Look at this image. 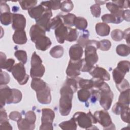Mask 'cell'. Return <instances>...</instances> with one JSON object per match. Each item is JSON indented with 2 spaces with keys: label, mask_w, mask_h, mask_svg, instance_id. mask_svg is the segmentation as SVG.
Masks as SVG:
<instances>
[{
  "label": "cell",
  "mask_w": 130,
  "mask_h": 130,
  "mask_svg": "<svg viewBox=\"0 0 130 130\" xmlns=\"http://www.w3.org/2000/svg\"><path fill=\"white\" fill-rule=\"evenodd\" d=\"M31 40L35 43L36 48L45 51L51 45L50 39L46 36V31L37 24L33 25L29 31Z\"/></svg>",
  "instance_id": "6da1fadb"
},
{
  "label": "cell",
  "mask_w": 130,
  "mask_h": 130,
  "mask_svg": "<svg viewBox=\"0 0 130 130\" xmlns=\"http://www.w3.org/2000/svg\"><path fill=\"white\" fill-rule=\"evenodd\" d=\"M74 91L73 88L66 82L60 88L59 100V112L62 116H67L70 113L72 107V99Z\"/></svg>",
  "instance_id": "7a4b0ae2"
},
{
  "label": "cell",
  "mask_w": 130,
  "mask_h": 130,
  "mask_svg": "<svg viewBox=\"0 0 130 130\" xmlns=\"http://www.w3.org/2000/svg\"><path fill=\"white\" fill-rule=\"evenodd\" d=\"M85 48V58L82 59L81 71L89 72L98 61L97 49L91 45H87Z\"/></svg>",
  "instance_id": "3957f363"
},
{
  "label": "cell",
  "mask_w": 130,
  "mask_h": 130,
  "mask_svg": "<svg viewBox=\"0 0 130 130\" xmlns=\"http://www.w3.org/2000/svg\"><path fill=\"white\" fill-rule=\"evenodd\" d=\"M97 89L99 92L98 100L100 105L105 110H109L114 98L113 93L111 91L110 87L107 83L104 81Z\"/></svg>",
  "instance_id": "277c9868"
},
{
  "label": "cell",
  "mask_w": 130,
  "mask_h": 130,
  "mask_svg": "<svg viewBox=\"0 0 130 130\" xmlns=\"http://www.w3.org/2000/svg\"><path fill=\"white\" fill-rule=\"evenodd\" d=\"M73 117L80 127L86 129H91L93 126L92 123H96L98 122L94 115H92L90 111L87 113L82 112H76Z\"/></svg>",
  "instance_id": "5b68a950"
},
{
  "label": "cell",
  "mask_w": 130,
  "mask_h": 130,
  "mask_svg": "<svg viewBox=\"0 0 130 130\" xmlns=\"http://www.w3.org/2000/svg\"><path fill=\"white\" fill-rule=\"evenodd\" d=\"M45 72V67L42 64L40 57L34 52L31 58V69L30 76L32 78H41Z\"/></svg>",
  "instance_id": "8992f818"
},
{
  "label": "cell",
  "mask_w": 130,
  "mask_h": 130,
  "mask_svg": "<svg viewBox=\"0 0 130 130\" xmlns=\"http://www.w3.org/2000/svg\"><path fill=\"white\" fill-rule=\"evenodd\" d=\"M129 62L127 60L119 61L113 71V77L116 84L120 83L129 70Z\"/></svg>",
  "instance_id": "52a82bcc"
},
{
  "label": "cell",
  "mask_w": 130,
  "mask_h": 130,
  "mask_svg": "<svg viewBox=\"0 0 130 130\" xmlns=\"http://www.w3.org/2000/svg\"><path fill=\"white\" fill-rule=\"evenodd\" d=\"M24 64L21 62L16 63L14 66L11 73L14 78L20 85L25 84L29 79V76L26 74Z\"/></svg>",
  "instance_id": "ba28073f"
},
{
  "label": "cell",
  "mask_w": 130,
  "mask_h": 130,
  "mask_svg": "<svg viewBox=\"0 0 130 130\" xmlns=\"http://www.w3.org/2000/svg\"><path fill=\"white\" fill-rule=\"evenodd\" d=\"M94 116H95L97 122L103 127L104 129L115 128L114 124L112 123L111 117L106 110L96 111L94 114Z\"/></svg>",
  "instance_id": "9c48e42d"
},
{
  "label": "cell",
  "mask_w": 130,
  "mask_h": 130,
  "mask_svg": "<svg viewBox=\"0 0 130 130\" xmlns=\"http://www.w3.org/2000/svg\"><path fill=\"white\" fill-rule=\"evenodd\" d=\"M42 123L40 129H53L52 123L55 117L54 111L49 108H43L42 110Z\"/></svg>",
  "instance_id": "30bf717a"
},
{
  "label": "cell",
  "mask_w": 130,
  "mask_h": 130,
  "mask_svg": "<svg viewBox=\"0 0 130 130\" xmlns=\"http://www.w3.org/2000/svg\"><path fill=\"white\" fill-rule=\"evenodd\" d=\"M82 59L74 61L70 59L68 66L66 70V74L69 77L75 78L80 75V71L82 66Z\"/></svg>",
  "instance_id": "8fae6325"
},
{
  "label": "cell",
  "mask_w": 130,
  "mask_h": 130,
  "mask_svg": "<svg viewBox=\"0 0 130 130\" xmlns=\"http://www.w3.org/2000/svg\"><path fill=\"white\" fill-rule=\"evenodd\" d=\"M12 89L6 85H1L0 87L1 108H3L6 104H11L12 96Z\"/></svg>",
  "instance_id": "7c38bea8"
},
{
  "label": "cell",
  "mask_w": 130,
  "mask_h": 130,
  "mask_svg": "<svg viewBox=\"0 0 130 130\" xmlns=\"http://www.w3.org/2000/svg\"><path fill=\"white\" fill-rule=\"evenodd\" d=\"M52 16L51 9H47L43 15L37 20H36V24L39 25L46 31H49L50 18Z\"/></svg>",
  "instance_id": "4fadbf2b"
},
{
  "label": "cell",
  "mask_w": 130,
  "mask_h": 130,
  "mask_svg": "<svg viewBox=\"0 0 130 130\" xmlns=\"http://www.w3.org/2000/svg\"><path fill=\"white\" fill-rule=\"evenodd\" d=\"M89 73L93 78L99 79L103 81H108L110 79V75L109 73L102 67L93 66Z\"/></svg>",
  "instance_id": "5bb4252c"
},
{
  "label": "cell",
  "mask_w": 130,
  "mask_h": 130,
  "mask_svg": "<svg viewBox=\"0 0 130 130\" xmlns=\"http://www.w3.org/2000/svg\"><path fill=\"white\" fill-rule=\"evenodd\" d=\"M36 95L38 101L41 104H48L51 102L50 89L48 85L45 88L36 91Z\"/></svg>",
  "instance_id": "9a60e30c"
},
{
  "label": "cell",
  "mask_w": 130,
  "mask_h": 130,
  "mask_svg": "<svg viewBox=\"0 0 130 130\" xmlns=\"http://www.w3.org/2000/svg\"><path fill=\"white\" fill-rule=\"evenodd\" d=\"M26 26L25 17L22 14H13L12 27L15 30H24Z\"/></svg>",
  "instance_id": "2e32d148"
},
{
  "label": "cell",
  "mask_w": 130,
  "mask_h": 130,
  "mask_svg": "<svg viewBox=\"0 0 130 130\" xmlns=\"http://www.w3.org/2000/svg\"><path fill=\"white\" fill-rule=\"evenodd\" d=\"M68 27L63 23H61L54 29L55 35L57 42L60 44H63L66 39L68 34Z\"/></svg>",
  "instance_id": "e0dca14e"
},
{
  "label": "cell",
  "mask_w": 130,
  "mask_h": 130,
  "mask_svg": "<svg viewBox=\"0 0 130 130\" xmlns=\"http://www.w3.org/2000/svg\"><path fill=\"white\" fill-rule=\"evenodd\" d=\"M83 48L78 44H74L72 46L69 51L70 60L77 61L81 59L83 55Z\"/></svg>",
  "instance_id": "ac0fdd59"
},
{
  "label": "cell",
  "mask_w": 130,
  "mask_h": 130,
  "mask_svg": "<svg viewBox=\"0 0 130 130\" xmlns=\"http://www.w3.org/2000/svg\"><path fill=\"white\" fill-rule=\"evenodd\" d=\"M106 7L108 10L111 12V14L114 15L120 23L123 21L122 15L124 10L120 8L112 2L107 3L106 4Z\"/></svg>",
  "instance_id": "d6986e66"
},
{
  "label": "cell",
  "mask_w": 130,
  "mask_h": 130,
  "mask_svg": "<svg viewBox=\"0 0 130 130\" xmlns=\"http://www.w3.org/2000/svg\"><path fill=\"white\" fill-rule=\"evenodd\" d=\"M13 40L16 44L23 45L25 44L27 41L25 31L24 30H15L13 36Z\"/></svg>",
  "instance_id": "ffe728a7"
},
{
  "label": "cell",
  "mask_w": 130,
  "mask_h": 130,
  "mask_svg": "<svg viewBox=\"0 0 130 130\" xmlns=\"http://www.w3.org/2000/svg\"><path fill=\"white\" fill-rule=\"evenodd\" d=\"M96 34L100 36H108L110 31V27L104 22H99L95 25Z\"/></svg>",
  "instance_id": "44dd1931"
},
{
  "label": "cell",
  "mask_w": 130,
  "mask_h": 130,
  "mask_svg": "<svg viewBox=\"0 0 130 130\" xmlns=\"http://www.w3.org/2000/svg\"><path fill=\"white\" fill-rule=\"evenodd\" d=\"M18 129L20 130H32L35 128V123H31L25 118H21L17 121Z\"/></svg>",
  "instance_id": "7402d4cb"
},
{
  "label": "cell",
  "mask_w": 130,
  "mask_h": 130,
  "mask_svg": "<svg viewBox=\"0 0 130 130\" xmlns=\"http://www.w3.org/2000/svg\"><path fill=\"white\" fill-rule=\"evenodd\" d=\"M59 126L63 130H76L77 124L75 119L72 117L70 120L63 121L59 123Z\"/></svg>",
  "instance_id": "603a6c76"
},
{
  "label": "cell",
  "mask_w": 130,
  "mask_h": 130,
  "mask_svg": "<svg viewBox=\"0 0 130 130\" xmlns=\"http://www.w3.org/2000/svg\"><path fill=\"white\" fill-rule=\"evenodd\" d=\"M48 85L40 78H32L31 82V87L36 92L45 88Z\"/></svg>",
  "instance_id": "cb8c5ba5"
},
{
  "label": "cell",
  "mask_w": 130,
  "mask_h": 130,
  "mask_svg": "<svg viewBox=\"0 0 130 130\" xmlns=\"http://www.w3.org/2000/svg\"><path fill=\"white\" fill-rule=\"evenodd\" d=\"M60 16L62 18L63 24L66 26L68 27L74 26V22L76 17L74 14L69 13L66 15H61Z\"/></svg>",
  "instance_id": "d4e9b609"
},
{
  "label": "cell",
  "mask_w": 130,
  "mask_h": 130,
  "mask_svg": "<svg viewBox=\"0 0 130 130\" xmlns=\"http://www.w3.org/2000/svg\"><path fill=\"white\" fill-rule=\"evenodd\" d=\"M64 53L63 48L60 45L55 46L50 50V55L55 58H59L62 56Z\"/></svg>",
  "instance_id": "484cf974"
},
{
  "label": "cell",
  "mask_w": 130,
  "mask_h": 130,
  "mask_svg": "<svg viewBox=\"0 0 130 130\" xmlns=\"http://www.w3.org/2000/svg\"><path fill=\"white\" fill-rule=\"evenodd\" d=\"M87 21L86 19L82 17H76L74 22V26L78 29L83 30L87 26Z\"/></svg>",
  "instance_id": "4316f807"
},
{
  "label": "cell",
  "mask_w": 130,
  "mask_h": 130,
  "mask_svg": "<svg viewBox=\"0 0 130 130\" xmlns=\"http://www.w3.org/2000/svg\"><path fill=\"white\" fill-rule=\"evenodd\" d=\"M116 51L118 55L121 56H126L129 54L130 48L125 44H120L116 47Z\"/></svg>",
  "instance_id": "83f0119b"
},
{
  "label": "cell",
  "mask_w": 130,
  "mask_h": 130,
  "mask_svg": "<svg viewBox=\"0 0 130 130\" xmlns=\"http://www.w3.org/2000/svg\"><path fill=\"white\" fill-rule=\"evenodd\" d=\"M77 95L80 101L82 102H86L90 97L91 92L89 89L81 88L80 90H78Z\"/></svg>",
  "instance_id": "f1b7e54d"
},
{
  "label": "cell",
  "mask_w": 130,
  "mask_h": 130,
  "mask_svg": "<svg viewBox=\"0 0 130 130\" xmlns=\"http://www.w3.org/2000/svg\"><path fill=\"white\" fill-rule=\"evenodd\" d=\"M118 102L126 106L129 104V88L121 92L118 98Z\"/></svg>",
  "instance_id": "f546056e"
},
{
  "label": "cell",
  "mask_w": 130,
  "mask_h": 130,
  "mask_svg": "<svg viewBox=\"0 0 130 130\" xmlns=\"http://www.w3.org/2000/svg\"><path fill=\"white\" fill-rule=\"evenodd\" d=\"M13 14L11 12L1 13L0 21L1 23L4 25H8L11 23L13 20Z\"/></svg>",
  "instance_id": "4dcf8cb0"
},
{
  "label": "cell",
  "mask_w": 130,
  "mask_h": 130,
  "mask_svg": "<svg viewBox=\"0 0 130 130\" xmlns=\"http://www.w3.org/2000/svg\"><path fill=\"white\" fill-rule=\"evenodd\" d=\"M78 85L81 88L91 89L93 88V81L92 79L87 80L81 78L78 81Z\"/></svg>",
  "instance_id": "1f68e13d"
},
{
  "label": "cell",
  "mask_w": 130,
  "mask_h": 130,
  "mask_svg": "<svg viewBox=\"0 0 130 130\" xmlns=\"http://www.w3.org/2000/svg\"><path fill=\"white\" fill-rule=\"evenodd\" d=\"M78 37V32L76 29L68 27V34L66 40L69 42H73L77 40Z\"/></svg>",
  "instance_id": "d6a6232c"
},
{
  "label": "cell",
  "mask_w": 130,
  "mask_h": 130,
  "mask_svg": "<svg viewBox=\"0 0 130 130\" xmlns=\"http://www.w3.org/2000/svg\"><path fill=\"white\" fill-rule=\"evenodd\" d=\"M15 56L22 63L25 64L26 63L27 56L25 51L23 50H17L15 52Z\"/></svg>",
  "instance_id": "836d02e7"
},
{
  "label": "cell",
  "mask_w": 130,
  "mask_h": 130,
  "mask_svg": "<svg viewBox=\"0 0 130 130\" xmlns=\"http://www.w3.org/2000/svg\"><path fill=\"white\" fill-rule=\"evenodd\" d=\"M89 36V31L87 30H84L82 34L79 37V39L78 40V44L80 45L82 47H85L86 44L88 42V37Z\"/></svg>",
  "instance_id": "e575fe53"
},
{
  "label": "cell",
  "mask_w": 130,
  "mask_h": 130,
  "mask_svg": "<svg viewBox=\"0 0 130 130\" xmlns=\"http://www.w3.org/2000/svg\"><path fill=\"white\" fill-rule=\"evenodd\" d=\"M18 2L22 9L28 10L35 6L37 3V1H19Z\"/></svg>",
  "instance_id": "d590c367"
},
{
  "label": "cell",
  "mask_w": 130,
  "mask_h": 130,
  "mask_svg": "<svg viewBox=\"0 0 130 130\" xmlns=\"http://www.w3.org/2000/svg\"><path fill=\"white\" fill-rule=\"evenodd\" d=\"M102 20L104 23H113L115 24L119 23L120 22L117 19V18L111 14H107L103 15L101 17Z\"/></svg>",
  "instance_id": "8d00e7d4"
},
{
  "label": "cell",
  "mask_w": 130,
  "mask_h": 130,
  "mask_svg": "<svg viewBox=\"0 0 130 130\" xmlns=\"http://www.w3.org/2000/svg\"><path fill=\"white\" fill-rule=\"evenodd\" d=\"M74 5L71 1H64L61 3L60 9L64 12H69L73 10Z\"/></svg>",
  "instance_id": "74e56055"
},
{
  "label": "cell",
  "mask_w": 130,
  "mask_h": 130,
  "mask_svg": "<svg viewBox=\"0 0 130 130\" xmlns=\"http://www.w3.org/2000/svg\"><path fill=\"white\" fill-rule=\"evenodd\" d=\"M12 96L11 99V104L18 103L21 101L22 99L21 92L17 89H12Z\"/></svg>",
  "instance_id": "f35d334b"
},
{
  "label": "cell",
  "mask_w": 130,
  "mask_h": 130,
  "mask_svg": "<svg viewBox=\"0 0 130 130\" xmlns=\"http://www.w3.org/2000/svg\"><path fill=\"white\" fill-rule=\"evenodd\" d=\"M112 39L115 41H120L123 39V33L120 29H114L111 34Z\"/></svg>",
  "instance_id": "ab89813d"
},
{
  "label": "cell",
  "mask_w": 130,
  "mask_h": 130,
  "mask_svg": "<svg viewBox=\"0 0 130 130\" xmlns=\"http://www.w3.org/2000/svg\"><path fill=\"white\" fill-rule=\"evenodd\" d=\"M61 23H63L62 18L60 16H56L53 18L51 19L50 21V29H55L58 25Z\"/></svg>",
  "instance_id": "60d3db41"
},
{
  "label": "cell",
  "mask_w": 130,
  "mask_h": 130,
  "mask_svg": "<svg viewBox=\"0 0 130 130\" xmlns=\"http://www.w3.org/2000/svg\"><path fill=\"white\" fill-rule=\"evenodd\" d=\"M111 47V42L107 39L102 40L99 41V48L102 51H107Z\"/></svg>",
  "instance_id": "b9f144b4"
},
{
  "label": "cell",
  "mask_w": 130,
  "mask_h": 130,
  "mask_svg": "<svg viewBox=\"0 0 130 130\" xmlns=\"http://www.w3.org/2000/svg\"><path fill=\"white\" fill-rule=\"evenodd\" d=\"M116 86L117 88L120 92L123 91L129 88V84L127 80L125 79H123L120 83L116 84Z\"/></svg>",
  "instance_id": "7bdbcfd3"
},
{
  "label": "cell",
  "mask_w": 130,
  "mask_h": 130,
  "mask_svg": "<svg viewBox=\"0 0 130 130\" xmlns=\"http://www.w3.org/2000/svg\"><path fill=\"white\" fill-rule=\"evenodd\" d=\"M129 106H126L122 111L120 114L121 115V119L125 122L129 123Z\"/></svg>",
  "instance_id": "ee69618b"
},
{
  "label": "cell",
  "mask_w": 130,
  "mask_h": 130,
  "mask_svg": "<svg viewBox=\"0 0 130 130\" xmlns=\"http://www.w3.org/2000/svg\"><path fill=\"white\" fill-rule=\"evenodd\" d=\"M10 80V75L6 72H3L1 70V79L0 85H6L7 84Z\"/></svg>",
  "instance_id": "f6af8a7d"
},
{
  "label": "cell",
  "mask_w": 130,
  "mask_h": 130,
  "mask_svg": "<svg viewBox=\"0 0 130 130\" xmlns=\"http://www.w3.org/2000/svg\"><path fill=\"white\" fill-rule=\"evenodd\" d=\"M126 106H127L123 105L122 104L118 102L113 106L112 108V112L116 115H119Z\"/></svg>",
  "instance_id": "bcb514c9"
},
{
  "label": "cell",
  "mask_w": 130,
  "mask_h": 130,
  "mask_svg": "<svg viewBox=\"0 0 130 130\" xmlns=\"http://www.w3.org/2000/svg\"><path fill=\"white\" fill-rule=\"evenodd\" d=\"M91 14L95 17H99L101 15V8L99 5L94 4L90 7Z\"/></svg>",
  "instance_id": "7dc6e473"
},
{
  "label": "cell",
  "mask_w": 130,
  "mask_h": 130,
  "mask_svg": "<svg viewBox=\"0 0 130 130\" xmlns=\"http://www.w3.org/2000/svg\"><path fill=\"white\" fill-rule=\"evenodd\" d=\"M25 118L31 123H35L36 119V116L32 111H29L25 114Z\"/></svg>",
  "instance_id": "c3c4849f"
},
{
  "label": "cell",
  "mask_w": 130,
  "mask_h": 130,
  "mask_svg": "<svg viewBox=\"0 0 130 130\" xmlns=\"http://www.w3.org/2000/svg\"><path fill=\"white\" fill-rule=\"evenodd\" d=\"M15 63V60L12 58H9L7 60L5 64L2 69H6L9 72H11L12 69L14 67V64Z\"/></svg>",
  "instance_id": "681fc988"
},
{
  "label": "cell",
  "mask_w": 130,
  "mask_h": 130,
  "mask_svg": "<svg viewBox=\"0 0 130 130\" xmlns=\"http://www.w3.org/2000/svg\"><path fill=\"white\" fill-rule=\"evenodd\" d=\"M112 3L117 5L118 7L121 9L127 8L129 7V1H121V0H117V1H113Z\"/></svg>",
  "instance_id": "f907efd6"
},
{
  "label": "cell",
  "mask_w": 130,
  "mask_h": 130,
  "mask_svg": "<svg viewBox=\"0 0 130 130\" xmlns=\"http://www.w3.org/2000/svg\"><path fill=\"white\" fill-rule=\"evenodd\" d=\"M9 117L10 119L17 121L21 118H22V115L18 111H13L10 113L9 115Z\"/></svg>",
  "instance_id": "816d5d0a"
},
{
  "label": "cell",
  "mask_w": 130,
  "mask_h": 130,
  "mask_svg": "<svg viewBox=\"0 0 130 130\" xmlns=\"http://www.w3.org/2000/svg\"><path fill=\"white\" fill-rule=\"evenodd\" d=\"M0 12L3 13L5 12H10V7L6 3V2L1 1L0 5Z\"/></svg>",
  "instance_id": "f5cc1de1"
},
{
  "label": "cell",
  "mask_w": 130,
  "mask_h": 130,
  "mask_svg": "<svg viewBox=\"0 0 130 130\" xmlns=\"http://www.w3.org/2000/svg\"><path fill=\"white\" fill-rule=\"evenodd\" d=\"M51 10H55L60 8L61 2L60 1H50Z\"/></svg>",
  "instance_id": "db71d44e"
},
{
  "label": "cell",
  "mask_w": 130,
  "mask_h": 130,
  "mask_svg": "<svg viewBox=\"0 0 130 130\" xmlns=\"http://www.w3.org/2000/svg\"><path fill=\"white\" fill-rule=\"evenodd\" d=\"M0 129H12V127L9 122V120L0 123Z\"/></svg>",
  "instance_id": "11a10c76"
},
{
  "label": "cell",
  "mask_w": 130,
  "mask_h": 130,
  "mask_svg": "<svg viewBox=\"0 0 130 130\" xmlns=\"http://www.w3.org/2000/svg\"><path fill=\"white\" fill-rule=\"evenodd\" d=\"M8 116L7 113L5 109H3V108H1V116H0V123L8 121Z\"/></svg>",
  "instance_id": "9f6ffc18"
},
{
  "label": "cell",
  "mask_w": 130,
  "mask_h": 130,
  "mask_svg": "<svg viewBox=\"0 0 130 130\" xmlns=\"http://www.w3.org/2000/svg\"><path fill=\"white\" fill-rule=\"evenodd\" d=\"M0 66H1V68L2 69L3 67H4V64H5L6 61H7V57L6 55H5V53H4L2 52H1V56H0Z\"/></svg>",
  "instance_id": "6f0895ef"
},
{
  "label": "cell",
  "mask_w": 130,
  "mask_h": 130,
  "mask_svg": "<svg viewBox=\"0 0 130 130\" xmlns=\"http://www.w3.org/2000/svg\"><path fill=\"white\" fill-rule=\"evenodd\" d=\"M123 33V38L126 40V42L128 44H129V28H128L127 29H125Z\"/></svg>",
  "instance_id": "680465c9"
},
{
  "label": "cell",
  "mask_w": 130,
  "mask_h": 130,
  "mask_svg": "<svg viewBox=\"0 0 130 130\" xmlns=\"http://www.w3.org/2000/svg\"><path fill=\"white\" fill-rule=\"evenodd\" d=\"M123 19H124L127 21H129V10H126L123 11L122 15Z\"/></svg>",
  "instance_id": "91938a15"
},
{
  "label": "cell",
  "mask_w": 130,
  "mask_h": 130,
  "mask_svg": "<svg viewBox=\"0 0 130 130\" xmlns=\"http://www.w3.org/2000/svg\"><path fill=\"white\" fill-rule=\"evenodd\" d=\"M95 2L96 3V4H97V5H98L99 6L100 5H103V4H104L106 3L105 1H95Z\"/></svg>",
  "instance_id": "94428289"
}]
</instances>
